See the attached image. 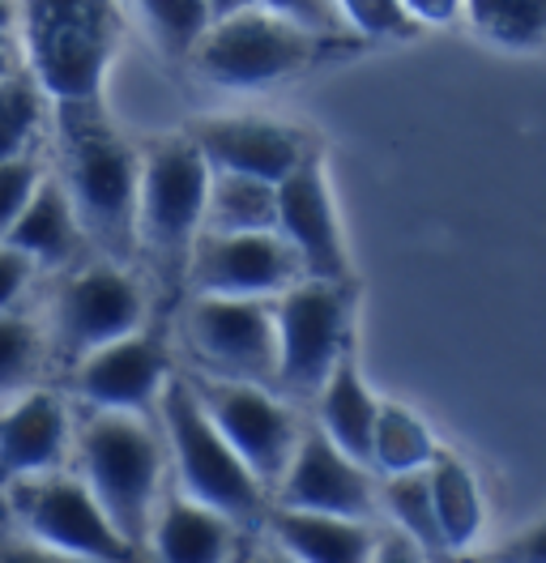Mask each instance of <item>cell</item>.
<instances>
[{"label": "cell", "mask_w": 546, "mask_h": 563, "mask_svg": "<svg viewBox=\"0 0 546 563\" xmlns=\"http://www.w3.org/2000/svg\"><path fill=\"white\" fill-rule=\"evenodd\" d=\"M209 4V13L214 18H227V13H239V9H248L252 0H205Z\"/></svg>", "instance_id": "41"}, {"label": "cell", "mask_w": 546, "mask_h": 563, "mask_svg": "<svg viewBox=\"0 0 546 563\" xmlns=\"http://www.w3.org/2000/svg\"><path fill=\"white\" fill-rule=\"evenodd\" d=\"M56 137V179L81 218L90 247L129 265L136 256V188H141V150L124 137L102 99L52 103Z\"/></svg>", "instance_id": "1"}, {"label": "cell", "mask_w": 546, "mask_h": 563, "mask_svg": "<svg viewBox=\"0 0 546 563\" xmlns=\"http://www.w3.org/2000/svg\"><path fill=\"white\" fill-rule=\"evenodd\" d=\"M4 244L26 252L39 269L65 274L73 265H81V252L90 247V240H86L81 218L73 210V201H68L65 184L56 179V172H47L39 179V188L31 192L26 210L18 213V222H13Z\"/></svg>", "instance_id": "20"}, {"label": "cell", "mask_w": 546, "mask_h": 563, "mask_svg": "<svg viewBox=\"0 0 546 563\" xmlns=\"http://www.w3.org/2000/svg\"><path fill=\"white\" fill-rule=\"evenodd\" d=\"M380 401L384 397H375V388L368 385L354 351L341 354L338 367L325 376V385L316 388V427L354 461H363L368 470H372V435Z\"/></svg>", "instance_id": "21"}, {"label": "cell", "mask_w": 546, "mask_h": 563, "mask_svg": "<svg viewBox=\"0 0 546 563\" xmlns=\"http://www.w3.org/2000/svg\"><path fill=\"white\" fill-rule=\"evenodd\" d=\"M256 9H270L286 22H299L307 31H320V35H354L338 13V0H252Z\"/></svg>", "instance_id": "32"}, {"label": "cell", "mask_w": 546, "mask_h": 563, "mask_svg": "<svg viewBox=\"0 0 546 563\" xmlns=\"http://www.w3.org/2000/svg\"><path fill=\"white\" fill-rule=\"evenodd\" d=\"M406 13L414 18V26H444V22H457L466 13V0H402Z\"/></svg>", "instance_id": "37"}, {"label": "cell", "mask_w": 546, "mask_h": 563, "mask_svg": "<svg viewBox=\"0 0 546 563\" xmlns=\"http://www.w3.org/2000/svg\"><path fill=\"white\" fill-rule=\"evenodd\" d=\"M304 278L299 256L277 231H201L188 256V295L277 299Z\"/></svg>", "instance_id": "12"}, {"label": "cell", "mask_w": 546, "mask_h": 563, "mask_svg": "<svg viewBox=\"0 0 546 563\" xmlns=\"http://www.w3.org/2000/svg\"><path fill=\"white\" fill-rule=\"evenodd\" d=\"M372 563H436V560H432L414 538H406L402 529H380Z\"/></svg>", "instance_id": "36"}, {"label": "cell", "mask_w": 546, "mask_h": 563, "mask_svg": "<svg viewBox=\"0 0 546 563\" xmlns=\"http://www.w3.org/2000/svg\"><path fill=\"white\" fill-rule=\"evenodd\" d=\"M0 43H18V0H0Z\"/></svg>", "instance_id": "39"}, {"label": "cell", "mask_w": 546, "mask_h": 563, "mask_svg": "<svg viewBox=\"0 0 546 563\" xmlns=\"http://www.w3.org/2000/svg\"><path fill=\"white\" fill-rule=\"evenodd\" d=\"M380 504L389 508L393 529H402L406 538H414L432 560H444V538L436 526V508H432V487H427V470L414 474H393L380 478Z\"/></svg>", "instance_id": "26"}, {"label": "cell", "mask_w": 546, "mask_h": 563, "mask_svg": "<svg viewBox=\"0 0 546 563\" xmlns=\"http://www.w3.org/2000/svg\"><path fill=\"white\" fill-rule=\"evenodd\" d=\"M205 231H277V184L209 167Z\"/></svg>", "instance_id": "24"}, {"label": "cell", "mask_w": 546, "mask_h": 563, "mask_svg": "<svg viewBox=\"0 0 546 563\" xmlns=\"http://www.w3.org/2000/svg\"><path fill=\"white\" fill-rule=\"evenodd\" d=\"M236 563H295V560H291V555H286V551H282L273 538H265V542H261V547H252L243 560L236 555Z\"/></svg>", "instance_id": "38"}, {"label": "cell", "mask_w": 546, "mask_h": 563, "mask_svg": "<svg viewBox=\"0 0 546 563\" xmlns=\"http://www.w3.org/2000/svg\"><path fill=\"white\" fill-rule=\"evenodd\" d=\"M47 176V167L39 163V154H26V158H13L0 167V244L9 240L18 213L26 210L31 192L39 188V179Z\"/></svg>", "instance_id": "31"}, {"label": "cell", "mask_w": 546, "mask_h": 563, "mask_svg": "<svg viewBox=\"0 0 546 563\" xmlns=\"http://www.w3.org/2000/svg\"><path fill=\"white\" fill-rule=\"evenodd\" d=\"M427 487H432V508H436L444 551L448 555L474 551L482 529H487V495H482L474 465L440 444L436 461L427 465Z\"/></svg>", "instance_id": "22"}, {"label": "cell", "mask_w": 546, "mask_h": 563, "mask_svg": "<svg viewBox=\"0 0 546 563\" xmlns=\"http://www.w3.org/2000/svg\"><path fill=\"white\" fill-rule=\"evenodd\" d=\"M359 47H363L359 35H320L270 9L248 4L239 13L214 18L188 65L218 90H265L307 69L334 65Z\"/></svg>", "instance_id": "4"}, {"label": "cell", "mask_w": 546, "mask_h": 563, "mask_svg": "<svg viewBox=\"0 0 546 563\" xmlns=\"http://www.w3.org/2000/svg\"><path fill=\"white\" fill-rule=\"evenodd\" d=\"M34 274H39V265L26 252H18L13 244H0V317L18 312V303L31 290Z\"/></svg>", "instance_id": "33"}, {"label": "cell", "mask_w": 546, "mask_h": 563, "mask_svg": "<svg viewBox=\"0 0 546 563\" xmlns=\"http://www.w3.org/2000/svg\"><path fill=\"white\" fill-rule=\"evenodd\" d=\"M236 533L239 521L175 487L159 499L145 547L159 563H236Z\"/></svg>", "instance_id": "19"}, {"label": "cell", "mask_w": 546, "mask_h": 563, "mask_svg": "<svg viewBox=\"0 0 546 563\" xmlns=\"http://www.w3.org/2000/svg\"><path fill=\"white\" fill-rule=\"evenodd\" d=\"M0 563H90V560L65 555L56 547H43V542H34V538L18 533V529L0 526Z\"/></svg>", "instance_id": "35"}, {"label": "cell", "mask_w": 546, "mask_h": 563, "mask_svg": "<svg viewBox=\"0 0 546 563\" xmlns=\"http://www.w3.org/2000/svg\"><path fill=\"white\" fill-rule=\"evenodd\" d=\"M175 376L171 351L163 338L136 329L129 338H116L99 351L81 354L68 367V393L86 410H129V415H150L159 410V397Z\"/></svg>", "instance_id": "14"}, {"label": "cell", "mask_w": 546, "mask_h": 563, "mask_svg": "<svg viewBox=\"0 0 546 563\" xmlns=\"http://www.w3.org/2000/svg\"><path fill=\"white\" fill-rule=\"evenodd\" d=\"M120 38L116 0H18L22 65L52 103L102 99Z\"/></svg>", "instance_id": "3"}, {"label": "cell", "mask_w": 546, "mask_h": 563, "mask_svg": "<svg viewBox=\"0 0 546 563\" xmlns=\"http://www.w3.org/2000/svg\"><path fill=\"white\" fill-rule=\"evenodd\" d=\"M52 120V99L26 69L0 81V167L34 154L43 124Z\"/></svg>", "instance_id": "25"}, {"label": "cell", "mask_w": 546, "mask_h": 563, "mask_svg": "<svg viewBox=\"0 0 546 563\" xmlns=\"http://www.w3.org/2000/svg\"><path fill=\"white\" fill-rule=\"evenodd\" d=\"M466 18L500 47L529 52L546 43V0H466Z\"/></svg>", "instance_id": "28"}, {"label": "cell", "mask_w": 546, "mask_h": 563, "mask_svg": "<svg viewBox=\"0 0 546 563\" xmlns=\"http://www.w3.org/2000/svg\"><path fill=\"white\" fill-rule=\"evenodd\" d=\"M73 461L116 529L145 551L154 508L167 492V440L163 427L129 410H86L73 427Z\"/></svg>", "instance_id": "2"}, {"label": "cell", "mask_w": 546, "mask_h": 563, "mask_svg": "<svg viewBox=\"0 0 546 563\" xmlns=\"http://www.w3.org/2000/svg\"><path fill=\"white\" fill-rule=\"evenodd\" d=\"M150 38L159 43V52L167 60H193L197 43L214 26V13L205 0H133Z\"/></svg>", "instance_id": "27"}, {"label": "cell", "mask_w": 546, "mask_h": 563, "mask_svg": "<svg viewBox=\"0 0 546 563\" xmlns=\"http://www.w3.org/2000/svg\"><path fill=\"white\" fill-rule=\"evenodd\" d=\"M73 453V419L68 401L56 388H22L18 397L4 401L0 410V492L61 470Z\"/></svg>", "instance_id": "17"}, {"label": "cell", "mask_w": 546, "mask_h": 563, "mask_svg": "<svg viewBox=\"0 0 546 563\" xmlns=\"http://www.w3.org/2000/svg\"><path fill=\"white\" fill-rule=\"evenodd\" d=\"M184 133L197 141V150L214 172H239L270 184H282L316 150V137L307 129L273 115H252V111L201 115Z\"/></svg>", "instance_id": "15"}, {"label": "cell", "mask_w": 546, "mask_h": 563, "mask_svg": "<svg viewBox=\"0 0 546 563\" xmlns=\"http://www.w3.org/2000/svg\"><path fill=\"white\" fill-rule=\"evenodd\" d=\"M375 483L380 478L363 461H354L316 422H307L277 487H273V504L312 508V512H341V517H372L375 495H380Z\"/></svg>", "instance_id": "16"}, {"label": "cell", "mask_w": 546, "mask_h": 563, "mask_svg": "<svg viewBox=\"0 0 546 563\" xmlns=\"http://www.w3.org/2000/svg\"><path fill=\"white\" fill-rule=\"evenodd\" d=\"M209 163L188 133L141 145V188H136V252L154 265L167 286H184L188 256L205 231Z\"/></svg>", "instance_id": "5"}, {"label": "cell", "mask_w": 546, "mask_h": 563, "mask_svg": "<svg viewBox=\"0 0 546 563\" xmlns=\"http://www.w3.org/2000/svg\"><path fill=\"white\" fill-rule=\"evenodd\" d=\"M265 538H273L295 563H372L380 529L372 517H341L312 508H265Z\"/></svg>", "instance_id": "18"}, {"label": "cell", "mask_w": 546, "mask_h": 563, "mask_svg": "<svg viewBox=\"0 0 546 563\" xmlns=\"http://www.w3.org/2000/svg\"><path fill=\"white\" fill-rule=\"evenodd\" d=\"M159 427L167 440V461L179 492L227 512L239 526L265 517L270 508L265 483L248 470V461L218 431V422L209 419V410L201 406L197 388L184 372H175L159 397Z\"/></svg>", "instance_id": "6"}, {"label": "cell", "mask_w": 546, "mask_h": 563, "mask_svg": "<svg viewBox=\"0 0 546 563\" xmlns=\"http://www.w3.org/2000/svg\"><path fill=\"white\" fill-rule=\"evenodd\" d=\"M277 235L299 256L304 278L350 282V247L320 145L277 184Z\"/></svg>", "instance_id": "13"}, {"label": "cell", "mask_w": 546, "mask_h": 563, "mask_svg": "<svg viewBox=\"0 0 546 563\" xmlns=\"http://www.w3.org/2000/svg\"><path fill=\"white\" fill-rule=\"evenodd\" d=\"M277 324V385L291 393H316L354 351V282L299 278L273 299Z\"/></svg>", "instance_id": "9"}, {"label": "cell", "mask_w": 546, "mask_h": 563, "mask_svg": "<svg viewBox=\"0 0 546 563\" xmlns=\"http://www.w3.org/2000/svg\"><path fill=\"white\" fill-rule=\"evenodd\" d=\"M338 13H341V22L363 38V43L410 38L414 31H418L402 0H338Z\"/></svg>", "instance_id": "30"}, {"label": "cell", "mask_w": 546, "mask_h": 563, "mask_svg": "<svg viewBox=\"0 0 546 563\" xmlns=\"http://www.w3.org/2000/svg\"><path fill=\"white\" fill-rule=\"evenodd\" d=\"M440 453L436 431L418 410H410L402 401H380L372 435V474L375 478H393V474H414L427 470Z\"/></svg>", "instance_id": "23"}, {"label": "cell", "mask_w": 546, "mask_h": 563, "mask_svg": "<svg viewBox=\"0 0 546 563\" xmlns=\"http://www.w3.org/2000/svg\"><path fill=\"white\" fill-rule=\"evenodd\" d=\"M478 563H546V517L512 533L509 542L491 547L487 555H478Z\"/></svg>", "instance_id": "34"}, {"label": "cell", "mask_w": 546, "mask_h": 563, "mask_svg": "<svg viewBox=\"0 0 546 563\" xmlns=\"http://www.w3.org/2000/svg\"><path fill=\"white\" fill-rule=\"evenodd\" d=\"M136 329H145V290L129 265L99 256L61 274L43 333L47 354H56L65 367Z\"/></svg>", "instance_id": "8"}, {"label": "cell", "mask_w": 546, "mask_h": 563, "mask_svg": "<svg viewBox=\"0 0 546 563\" xmlns=\"http://www.w3.org/2000/svg\"><path fill=\"white\" fill-rule=\"evenodd\" d=\"M43 358H47V333L26 312H4L0 317V401L31 388Z\"/></svg>", "instance_id": "29"}, {"label": "cell", "mask_w": 546, "mask_h": 563, "mask_svg": "<svg viewBox=\"0 0 546 563\" xmlns=\"http://www.w3.org/2000/svg\"><path fill=\"white\" fill-rule=\"evenodd\" d=\"M188 380L209 410V419L231 440V449L265 483V492H273L304 431L299 419L291 415V406L277 393H270V385H256V380H231V376H209V372H188Z\"/></svg>", "instance_id": "11"}, {"label": "cell", "mask_w": 546, "mask_h": 563, "mask_svg": "<svg viewBox=\"0 0 546 563\" xmlns=\"http://www.w3.org/2000/svg\"><path fill=\"white\" fill-rule=\"evenodd\" d=\"M184 342L197 358V372L277 385V324L273 299H222L193 295L184 308Z\"/></svg>", "instance_id": "10"}, {"label": "cell", "mask_w": 546, "mask_h": 563, "mask_svg": "<svg viewBox=\"0 0 546 563\" xmlns=\"http://www.w3.org/2000/svg\"><path fill=\"white\" fill-rule=\"evenodd\" d=\"M18 69H22V47L18 43H0V81L13 77Z\"/></svg>", "instance_id": "40"}, {"label": "cell", "mask_w": 546, "mask_h": 563, "mask_svg": "<svg viewBox=\"0 0 546 563\" xmlns=\"http://www.w3.org/2000/svg\"><path fill=\"white\" fill-rule=\"evenodd\" d=\"M4 526L90 563H136L141 551L102 512L77 470H47L0 492Z\"/></svg>", "instance_id": "7"}]
</instances>
